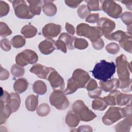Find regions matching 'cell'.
<instances>
[{
    "mask_svg": "<svg viewBox=\"0 0 132 132\" xmlns=\"http://www.w3.org/2000/svg\"><path fill=\"white\" fill-rule=\"evenodd\" d=\"M102 34L97 27L91 26L90 34H89L87 38H88L91 42H95L101 38Z\"/></svg>",
    "mask_w": 132,
    "mask_h": 132,
    "instance_id": "32",
    "label": "cell"
},
{
    "mask_svg": "<svg viewBox=\"0 0 132 132\" xmlns=\"http://www.w3.org/2000/svg\"><path fill=\"white\" fill-rule=\"evenodd\" d=\"M131 99V94L122 93L119 92L116 96V105L120 106H123L130 103Z\"/></svg>",
    "mask_w": 132,
    "mask_h": 132,
    "instance_id": "25",
    "label": "cell"
},
{
    "mask_svg": "<svg viewBox=\"0 0 132 132\" xmlns=\"http://www.w3.org/2000/svg\"><path fill=\"white\" fill-rule=\"evenodd\" d=\"M101 9L109 16L118 19L121 16L122 12L121 6L114 1H101Z\"/></svg>",
    "mask_w": 132,
    "mask_h": 132,
    "instance_id": "8",
    "label": "cell"
},
{
    "mask_svg": "<svg viewBox=\"0 0 132 132\" xmlns=\"http://www.w3.org/2000/svg\"><path fill=\"white\" fill-rule=\"evenodd\" d=\"M108 105L103 97H97L95 98L92 103V108L95 110L103 111L106 109Z\"/></svg>",
    "mask_w": 132,
    "mask_h": 132,
    "instance_id": "30",
    "label": "cell"
},
{
    "mask_svg": "<svg viewBox=\"0 0 132 132\" xmlns=\"http://www.w3.org/2000/svg\"><path fill=\"white\" fill-rule=\"evenodd\" d=\"M12 31L8 26L3 22L0 23V36L1 37H5L11 34Z\"/></svg>",
    "mask_w": 132,
    "mask_h": 132,
    "instance_id": "42",
    "label": "cell"
},
{
    "mask_svg": "<svg viewBox=\"0 0 132 132\" xmlns=\"http://www.w3.org/2000/svg\"><path fill=\"white\" fill-rule=\"evenodd\" d=\"M10 72L14 77H20L24 75L25 69L23 67L20 66L17 64H14L11 67Z\"/></svg>",
    "mask_w": 132,
    "mask_h": 132,
    "instance_id": "33",
    "label": "cell"
},
{
    "mask_svg": "<svg viewBox=\"0 0 132 132\" xmlns=\"http://www.w3.org/2000/svg\"><path fill=\"white\" fill-rule=\"evenodd\" d=\"M97 27L106 39L110 40V35L116 27L114 21L107 18H101L97 22Z\"/></svg>",
    "mask_w": 132,
    "mask_h": 132,
    "instance_id": "9",
    "label": "cell"
},
{
    "mask_svg": "<svg viewBox=\"0 0 132 132\" xmlns=\"http://www.w3.org/2000/svg\"><path fill=\"white\" fill-rule=\"evenodd\" d=\"M25 104L27 110L34 111L38 107V96L34 94L29 95L26 98Z\"/></svg>",
    "mask_w": 132,
    "mask_h": 132,
    "instance_id": "22",
    "label": "cell"
},
{
    "mask_svg": "<svg viewBox=\"0 0 132 132\" xmlns=\"http://www.w3.org/2000/svg\"><path fill=\"white\" fill-rule=\"evenodd\" d=\"M38 32L37 29L31 25H26L24 26L21 30V34L25 38H31L35 36Z\"/></svg>",
    "mask_w": 132,
    "mask_h": 132,
    "instance_id": "26",
    "label": "cell"
},
{
    "mask_svg": "<svg viewBox=\"0 0 132 132\" xmlns=\"http://www.w3.org/2000/svg\"><path fill=\"white\" fill-rule=\"evenodd\" d=\"M87 4V6L90 10L91 11H98L101 10V1H86Z\"/></svg>",
    "mask_w": 132,
    "mask_h": 132,
    "instance_id": "39",
    "label": "cell"
},
{
    "mask_svg": "<svg viewBox=\"0 0 132 132\" xmlns=\"http://www.w3.org/2000/svg\"><path fill=\"white\" fill-rule=\"evenodd\" d=\"M50 82L51 87L54 90H63L65 87V84L63 78L56 71L53 69L48 76L47 79Z\"/></svg>",
    "mask_w": 132,
    "mask_h": 132,
    "instance_id": "11",
    "label": "cell"
},
{
    "mask_svg": "<svg viewBox=\"0 0 132 132\" xmlns=\"http://www.w3.org/2000/svg\"><path fill=\"white\" fill-rule=\"evenodd\" d=\"M130 116L126 109L118 107H110L102 118V122L106 125H110L120 119Z\"/></svg>",
    "mask_w": 132,
    "mask_h": 132,
    "instance_id": "2",
    "label": "cell"
},
{
    "mask_svg": "<svg viewBox=\"0 0 132 132\" xmlns=\"http://www.w3.org/2000/svg\"><path fill=\"white\" fill-rule=\"evenodd\" d=\"M99 84L102 90L105 92H111L118 88L119 79L114 78L106 81H100Z\"/></svg>",
    "mask_w": 132,
    "mask_h": 132,
    "instance_id": "15",
    "label": "cell"
},
{
    "mask_svg": "<svg viewBox=\"0 0 132 132\" xmlns=\"http://www.w3.org/2000/svg\"><path fill=\"white\" fill-rule=\"evenodd\" d=\"M131 82V79L130 78L124 80H120L119 79L118 88L121 89L122 91L125 92H130Z\"/></svg>",
    "mask_w": 132,
    "mask_h": 132,
    "instance_id": "35",
    "label": "cell"
},
{
    "mask_svg": "<svg viewBox=\"0 0 132 132\" xmlns=\"http://www.w3.org/2000/svg\"><path fill=\"white\" fill-rule=\"evenodd\" d=\"M34 92L39 95H43L47 91V87L45 82L42 80H36L32 85Z\"/></svg>",
    "mask_w": 132,
    "mask_h": 132,
    "instance_id": "28",
    "label": "cell"
},
{
    "mask_svg": "<svg viewBox=\"0 0 132 132\" xmlns=\"http://www.w3.org/2000/svg\"><path fill=\"white\" fill-rule=\"evenodd\" d=\"M116 68L119 80H124L129 78L131 63H129L125 55L122 54L116 59Z\"/></svg>",
    "mask_w": 132,
    "mask_h": 132,
    "instance_id": "4",
    "label": "cell"
},
{
    "mask_svg": "<svg viewBox=\"0 0 132 132\" xmlns=\"http://www.w3.org/2000/svg\"><path fill=\"white\" fill-rule=\"evenodd\" d=\"M1 48L6 52L10 51L11 48V44L10 41L7 38H4L1 41Z\"/></svg>",
    "mask_w": 132,
    "mask_h": 132,
    "instance_id": "46",
    "label": "cell"
},
{
    "mask_svg": "<svg viewBox=\"0 0 132 132\" xmlns=\"http://www.w3.org/2000/svg\"><path fill=\"white\" fill-rule=\"evenodd\" d=\"M61 26L59 24L48 23L42 29V35L47 39H52L57 37L61 32Z\"/></svg>",
    "mask_w": 132,
    "mask_h": 132,
    "instance_id": "12",
    "label": "cell"
},
{
    "mask_svg": "<svg viewBox=\"0 0 132 132\" xmlns=\"http://www.w3.org/2000/svg\"><path fill=\"white\" fill-rule=\"evenodd\" d=\"M44 4L42 7L45 14L49 16H53L57 12V7L52 1H43Z\"/></svg>",
    "mask_w": 132,
    "mask_h": 132,
    "instance_id": "23",
    "label": "cell"
},
{
    "mask_svg": "<svg viewBox=\"0 0 132 132\" xmlns=\"http://www.w3.org/2000/svg\"><path fill=\"white\" fill-rule=\"evenodd\" d=\"M125 32L122 30H117L114 32L112 33L110 35V40H114L116 41H119L121 38L125 34Z\"/></svg>",
    "mask_w": 132,
    "mask_h": 132,
    "instance_id": "45",
    "label": "cell"
},
{
    "mask_svg": "<svg viewBox=\"0 0 132 132\" xmlns=\"http://www.w3.org/2000/svg\"><path fill=\"white\" fill-rule=\"evenodd\" d=\"M27 2L29 4L30 11L34 15H39L41 13V9L44 4L43 1L32 0L27 1Z\"/></svg>",
    "mask_w": 132,
    "mask_h": 132,
    "instance_id": "21",
    "label": "cell"
},
{
    "mask_svg": "<svg viewBox=\"0 0 132 132\" xmlns=\"http://www.w3.org/2000/svg\"><path fill=\"white\" fill-rule=\"evenodd\" d=\"M122 22L127 26L131 25L132 24V13L131 12L126 11L121 15Z\"/></svg>",
    "mask_w": 132,
    "mask_h": 132,
    "instance_id": "43",
    "label": "cell"
},
{
    "mask_svg": "<svg viewBox=\"0 0 132 132\" xmlns=\"http://www.w3.org/2000/svg\"><path fill=\"white\" fill-rule=\"evenodd\" d=\"M77 131H86L91 132L93 131L92 127L89 125H81L76 130Z\"/></svg>",
    "mask_w": 132,
    "mask_h": 132,
    "instance_id": "56",
    "label": "cell"
},
{
    "mask_svg": "<svg viewBox=\"0 0 132 132\" xmlns=\"http://www.w3.org/2000/svg\"><path fill=\"white\" fill-rule=\"evenodd\" d=\"M119 91L117 89L111 91L107 96L103 97L108 105L114 106L116 105V96Z\"/></svg>",
    "mask_w": 132,
    "mask_h": 132,
    "instance_id": "34",
    "label": "cell"
},
{
    "mask_svg": "<svg viewBox=\"0 0 132 132\" xmlns=\"http://www.w3.org/2000/svg\"><path fill=\"white\" fill-rule=\"evenodd\" d=\"M92 44L93 48L96 50H101L104 46V42L101 38L97 41L92 42Z\"/></svg>",
    "mask_w": 132,
    "mask_h": 132,
    "instance_id": "52",
    "label": "cell"
},
{
    "mask_svg": "<svg viewBox=\"0 0 132 132\" xmlns=\"http://www.w3.org/2000/svg\"><path fill=\"white\" fill-rule=\"evenodd\" d=\"M78 88L73 81L71 78H70L67 82V87L64 92L65 94H70L74 93L77 91Z\"/></svg>",
    "mask_w": 132,
    "mask_h": 132,
    "instance_id": "40",
    "label": "cell"
},
{
    "mask_svg": "<svg viewBox=\"0 0 132 132\" xmlns=\"http://www.w3.org/2000/svg\"><path fill=\"white\" fill-rule=\"evenodd\" d=\"M9 77V72L1 66V73H0V79L1 80H4L7 79Z\"/></svg>",
    "mask_w": 132,
    "mask_h": 132,
    "instance_id": "54",
    "label": "cell"
},
{
    "mask_svg": "<svg viewBox=\"0 0 132 132\" xmlns=\"http://www.w3.org/2000/svg\"><path fill=\"white\" fill-rule=\"evenodd\" d=\"M105 49L109 54H116L120 51V48L117 43L115 42H111L106 46Z\"/></svg>",
    "mask_w": 132,
    "mask_h": 132,
    "instance_id": "41",
    "label": "cell"
},
{
    "mask_svg": "<svg viewBox=\"0 0 132 132\" xmlns=\"http://www.w3.org/2000/svg\"><path fill=\"white\" fill-rule=\"evenodd\" d=\"M53 69V68L47 67L38 63L34 65L30 69V72L40 78L47 79L48 75Z\"/></svg>",
    "mask_w": 132,
    "mask_h": 132,
    "instance_id": "13",
    "label": "cell"
},
{
    "mask_svg": "<svg viewBox=\"0 0 132 132\" xmlns=\"http://www.w3.org/2000/svg\"><path fill=\"white\" fill-rule=\"evenodd\" d=\"M51 104L58 110H64L69 105V102L63 90H55L50 95Z\"/></svg>",
    "mask_w": 132,
    "mask_h": 132,
    "instance_id": "5",
    "label": "cell"
},
{
    "mask_svg": "<svg viewBox=\"0 0 132 132\" xmlns=\"http://www.w3.org/2000/svg\"><path fill=\"white\" fill-rule=\"evenodd\" d=\"M38 60V56L35 52L29 49H26L19 53L15 57L16 63L22 67L28 64H34Z\"/></svg>",
    "mask_w": 132,
    "mask_h": 132,
    "instance_id": "7",
    "label": "cell"
},
{
    "mask_svg": "<svg viewBox=\"0 0 132 132\" xmlns=\"http://www.w3.org/2000/svg\"><path fill=\"white\" fill-rule=\"evenodd\" d=\"M26 43L25 38L21 36L17 35L14 36L11 40V44L14 48H20L25 45Z\"/></svg>",
    "mask_w": 132,
    "mask_h": 132,
    "instance_id": "31",
    "label": "cell"
},
{
    "mask_svg": "<svg viewBox=\"0 0 132 132\" xmlns=\"http://www.w3.org/2000/svg\"><path fill=\"white\" fill-rule=\"evenodd\" d=\"M10 96L8 102L7 103L11 107L12 112H16L19 108L21 104V98L19 93H10Z\"/></svg>",
    "mask_w": 132,
    "mask_h": 132,
    "instance_id": "19",
    "label": "cell"
},
{
    "mask_svg": "<svg viewBox=\"0 0 132 132\" xmlns=\"http://www.w3.org/2000/svg\"><path fill=\"white\" fill-rule=\"evenodd\" d=\"M65 122L69 127L74 128L78 125L80 122V119L75 112L69 111L66 114Z\"/></svg>",
    "mask_w": 132,
    "mask_h": 132,
    "instance_id": "20",
    "label": "cell"
},
{
    "mask_svg": "<svg viewBox=\"0 0 132 132\" xmlns=\"http://www.w3.org/2000/svg\"><path fill=\"white\" fill-rule=\"evenodd\" d=\"M91 27L88 24L82 23L76 27V34L79 36L87 38L91 30Z\"/></svg>",
    "mask_w": 132,
    "mask_h": 132,
    "instance_id": "29",
    "label": "cell"
},
{
    "mask_svg": "<svg viewBox=\"0 0 132 132\" xmlns=\"http://www.w3.org/2000/svg\"><path fill=\"white\" fill-rule=\"evenodd\" d=\"M75 37L71 36L68 33L63 32L60 34L58 39L62 40L65 44L68 49L72 50L74 49V41Z\"/></svg>",
    "mask_w": 132,
    "mask_h": 132,
    "instance_id": "27",
    "label": "cell"
},
{
    "mask_svg": "<svg viewBox=\"0 0 132 132\" xmlns=\"http://www.w3.org/2000/svg\"><path fill=\"white\" fill-rule=\"evenodd\" d=\"M72 110L79 117L80 120L89 122L96 117V115L90 110L84 102L80 100L75 101L72 105Z\"/></svg>",
    "mask_w": 132,
    "mask_h": 132,
    "instance_id": "3",
    "label": "cell"
},
{
    "mask_svg": "<svg viewBox=\"0 0 132 132\" xmlns=\"http://www.w3.org/2000/svg\"><path fill=\"white\" fill-rule=\"evenodd\" d=\"M115 63L102 60L97 63L91 71L93 76L100 81H106L110 79L116 72Z\"/></svg>",
    "mask_w": 132,
    "mask_h": 132,
    "instance_id": "1",
    "label": "cell"
},
{
    "mask_svg": "<svg viewBox=\"0 0 132 132\" xmlns=\"http://www.w3.org/2000/svg\"><path fill=\"white\" fill-rule=\"evenodd\" d=\"M126 118L119 122L115 126V130L118 132H128L132 125L131 115L125 117Z\"/></svg>",
    "mask_w": 132,
    "mask_h": 132,
    "instance_id": "16",
    "label": "cell"
},
{
    "mask_svg": "<svg viewBox=\"0 0 132 132\" xmlns=\"http://www.w3.org/2000/svg\"><path fill=\"white\" fill-rule=\"evenodd\" d=\"M82 2V1H65L64 3L69 7L73 8L77 7L79 4Z\"/></svg>",
    "mask_w": 132,
    "mask_h": 132,
    "instance_id": "53",
    "label": "cell"
},
{
    "mask_svg": "<svg viewBox=\"0 0 132 132\" xmlns=\"http://www.w3.org/2000/svg\"><path fill=\"white\" fill-rule=\"evenodd\" d=\"M102 90L101 89V87H98L97 88L92 91H88V95L91 98H96L98 97L101 94Z\"/></svg>",
    "mask_w": 132,
    "mask_h": 132,
    "instance_id": "50",
    "label": "cell"
},
{
    "mask_svg": "<svg viewBox=\"0 0 132 132\" xmlns=\"http://www.w3.org/2000/svg\"><path fill=\"white\" fill-rule=\"evenodd\" d=\"M88 46V42L83 38L75 37L74 41V48L78 50H84Z\"/></svg>",
    "mask_w": 132,
    "mask_h": 132,
    "instance_id": "36",
    "label": "cell"
},
{
    "mask_svg": "<svg viewBox=\"0 0 132 132\" xmlns=\"http://www.w3.org/2000/svg\"><path fill=\"white\" fill-rule=\"evenodd\" d=\"M120 46L125 51L131 53L132 39L131 36L128 32H126L119 41Z\"/></svg>",
    "mask_w": 132,
    "mask_h": 132,
    "instance_id": "17",
    "label": "cell"
},
{
    "mask_svg": "<svg viewBox=\"0 0 132 132\" xmlns=\"http://www.w3.org/2000/svg\"><path fill=\"white\" fill-rule=\"evenodd\" d=\"M51 109L46 103H42L37 108V113L40 117L46 116L50 112Z\"/></svg>",
    "mask_w": 132,
    "mask_h": 132,
    "instance_id": "37",
    "label": "cell"
},
{
    "mask_svg": "<svg viewBox=\"0 0 132 132\" xmlns=\"http://www.w3.org/2000/svg\"><path fill=\"white\" fill-rule=\"evenodd\" d=\"M71 78L78 89L85 88L87 84L91 79L89 74L81 69L75 70Z\"/></svg>",
    "mask_w": 132,
    "mask_h": 132,
    "instance_id": "10",
    "label": "cell"
},
{
    "mask_svg": "<svg viewBox=\"0 0 132 132\" xmlns=\"http://www.w3.org/2000/svg\"><path fill=\"white\" fill-rule=\"evenodd\" d=\"M100 19V14L98 13L90 14L86 18V21L90 23H95L98 22Z\"/></svg>",
    "mask_w": 132,
    "mask_h": 132,
    "instance_id": "47",
    "label": "cell"
},
{
    "mask_svg": "<svg viewBox=\"0 0 132 132\" xmlns=\"http://www.w3.org/2000/svg\"><path fill=\"white\" fill-rule=\"evenodd\" d=\"M121 3L125 4L126 7L130 10H131V7H132V1H121Z\"/></svg>",
    "mask_w": 132,
    "mask_h": 132,
    "instance_id": "57",
    "label": "cell"
},
{
    "mask_svg": "<svg viewBox=\"0 0 132 132\" xmlns=\"http://www.w3.org/2000/svg\"><path fill=\"white\" fill-rule=\"evenodd\" d=\"M77 12L79 18L81 19H85L90 14L91 11L89 9L87 5H81L77 9Z\"/></svg>",
    "mask_w": 132,
    "mask_h": 132,
    "instance_id": "38",
    "label": "cell"
},
{
    "mask_svg": "<svg viewBox=\"0 0 132 132\" xmlns=\"http://www.w3.org/2000/svg\"><path fill=\"white\" fill-rule=\"evenodd\" d=\"M0 103V124L2 125L6 121L11 113H12V111L8 104L2 102Z\"/></svg>",
    "mask_w": 132,
    "mask_h": 132,
    "instance_id": "18",
    "label": "cell"
},
{
    "mask_svg": "<svg viewBox=\"0 0 132 132\" xmlns=\"http://www.w3.org/2000/svg\"><path fill=\"white\" fill-rule=\"evenodd\" d=\"M98 85L96 80L93 79H90L88 82L85 88L88 90V91H92L98 87Z\"/></svg>",
    "mask_w": 132,
    "mask_h": 132,
    "instance_id": "49",
    "label": "cell"
},
{
    "mask_svg": "<svg viewBox=\"0 0 132 132\" xmlns=\"http://www.w3.org/2000/svg\"><path fill=\"white\" fill-rule=\"evenodd\" d=\"M65 29L67 30L68 34H69L70 35H74L75 32V28H74V27L72 24L67 22L65 23Z\"/></svg>",
    "mask_w": 132,
    "mask_h": 132,
    "instance_id": "55",
    "label": "cell"
},
{
    "mask_svg": "<svg viewBox=\"0 0 132 132\" xmlns=\"http://www.w3.org/2000/svg\"><path fill=\"white\" fill-rule=\"evenodd\" d=\"M28 87V82L24 78L16 79L13 84V89L18 93H22L25 91Z\"/></svg>",
    "mask_w": 132,
    "mask_h": 132,
    "instance_id": "24",
    "label": "cell"
},
{
    "mask_svg": "<svg viewBox=\"0 0 132 132\" xmlns=\"http://www.w3.org/2000/svg\"><path fill=\"white\" fill-rule=\"evenodd\" d=\"M55 46L56 48L58 50L61 51L64 53H66L67 52V46L64 42H63L62 40L60 39H58L57 41H55Z\"/></svg>",
    "mask_w": 132,
    "mask_h": 132,
    "instance_id": "48",
    "label": "cell"
},
{
    "mask_svg": "<svg viewBox=\"0 0 132 132\" xmlns=\"http://www.w3.org/2000/svg\"><path fill=\"white\" fill-rule=\"evenodd\" d=\"M38 47L40 52L43 54H50L56 48L55 41L52 39H46L39 43Z\"/></svg>",
    "mask_w": 132,
    "mask_h": 132,
    "instance_id": "14",
    "label": "cell"
},
{
    "mask_svg": "<svg viewBox=\"0 0 132 132\" xmlns=\"http://www.w3.org/2000/svg\"><path fill=\"white\" fill-rule=\"evenodd\" d=\"M2 92H1V101L0 102H2L4 104H7L10 98V93H8L6 90H3V88H1Z\"/></svg>",
    "mask_w": 132,
    "mask_h": 132,
    "instance_id": "51",
    "label": "cell"
},
{
    "mask_svg": "<svg viewBox=\"0 0 132 132\" xmlns=\"http://www.w3.org/2000/svg\"><path fill=\"white\" fill-rule=\"evenodd\" d=\"M13 5L15 15L22 19H30L34 15L31 13L27 1L16 0L11 1Z\"/></svg>",
    "mask_w": 132,
    "mask_h": 132,
    "instance_id": "6",
    "label": "cell"
},
{
    "mask_svg": "<svg viewBox=\"0 0 132 132\" xmlns=\"http://www.w3.org/2000/svg\"><path fill=\"white\" fill-rule=\"evenodd\" d=\"M9 5L3 1H0V17L6 15L9 12Z\"/></svg>",
    "mask_w": 132,
    "mask_h": 132,
    "instance_id": "44",
    "label": "cell"
}]
</instances>
